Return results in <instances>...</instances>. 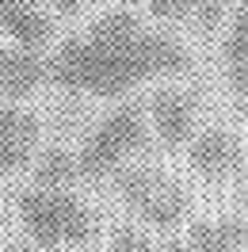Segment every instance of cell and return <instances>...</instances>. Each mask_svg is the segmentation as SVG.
<instances>
[{
  "instance_id": "6da1fadb",
  "label": "cell",
  "mask_w": 248,
  "mask_h": 252,
  "mask_svg": "<svg viewBox=\"0 0 248 252\" xmlns=\"http://www.w3.org/2000/svg\"><path fill=\"white\" fill-rule=\"evenodd\" d=\"M191 54L176 34L149 27L134 8H111L46 54L50 88L119 99L153 77L191 73Z\"/></svg>"
},
{
  "instance_id": "7a4b0ae2",
  "label": "cell",
  "mask_w": 248,
  "mask_h": 252,
  "mask_svg": "<svg viewBox=\"0 0 248 252\" xmlns=\"http://www.w3.org/2000/svg\"><path fill=\"white\" fill-rule=\"evenodd\" d=\"M16 214L38 249H80L99 237V218L73 191L27 188L16 199Z\"/></svg>"
},
{
  "instance_id": "3957f363",
  "label": "cell",
  "mask_w": 248,
  "mask_h": 252,
  "mask_svg": "<svg viewBox=\"0 0 248 252\" xmlns=\"http://www.w3.org/2000/svg\"><path fill=\"white\" fill-rule=\"evenodd\" d=\"M149 149V123L141 103H119L84 134L77 149L80 180H111L130 157Z\"/></svg>"
},
{
  "instance_id": "277c9868",
  "label": "cell",
  "mask_w": 248,
  "mask_h": 252,
  "mask_svg": "<svg viewBox=\"0 0 248 252\" xmlns=\"http://www.w3.org/2000/svg\"><path fill=\"white\" fill-rule=\"evenodd\" d=\"M111 188L119 195V203L149 229L172 233L180 229L191 214V195L180 180L160 172L153 164H123L111 176Z\"/></svg>"
},
{
  "instance_id": "5b68a950",
  "label": "cell",
  "mask_w": 248,
  "mask_h": 252,
  "mask_svg": "<svg viewBox=\"0 0 248 252\" xmlns=\"http://www.w3.org/2000/svg\"><path fill=\"white\" fill-rule=\"evenodd\" d=\"M145 115L153 123V134L164 142V149H184L195 138V123H199V95L191 88H156L145 103Z\"/></svg>"
},
{
  "instance_id": "8992f818",
  "label": "cell",
  "mask_w": 248,
  "mask_h": 252,
  "mask_svg": "<svg viewBox=\"0 0 248 252\" xmlns=\"http://www.w3.org/2000/svg\"><path fill=\"white\" fill-rule=\"evenodd\" d=\"M187 160H191V168H195L202 180L221 184V180H229V176L245 164V149L237 142V134L221 130V126H210V130H202V134L191 138Z\"/></svg>"
},
{
  "instance_id": "52a82bcc",
  "label": "cell",
  "mask_w": 248,
  "mask_h": 252,
  "mask_svg": "<svg viewBox=\"0 0 248 252\" xmlns=\"http://www.w3.org/2000/svg\"><path fill=\"white\" fill-rule=\"evenodd\" d=\"M46 84L50 80H46V54L42 50L0 42V95L8 103H23Z\"/></svg>"
},
{
  "instance_id": "ba28073f",
  "label": "cell",
  "mask_w": 248,
  "mask_h": 252,
  "mask_svg": "<svg viewBox=\"0 0 248 252\" xmlns=\"http://www.w3.org/2000/svg\"><path fill=\"white\" fill-rule=\"evenodd\" d=\"M38 115L19 103H4L0 107V176H12L23 168L38 149Z\"/></svg>"
},
{
  "instance_id": "9c48e42d",
  "label": "cell",
  "mask_w": 248,
  "mask_h": 252,
  "mask_svg": "<svg viewBox=\"0 0 248 252\" xmlns=\"http://www.w3.org/2000/svg\"><path fill=\"white\" fill-rule=\"evenodd\" d=\"M0 34L16 46L42 50L54 34V16L38 0H0Z\"/></svg>"
},
{
  "instance_id": "30bf717a",
  "label": "cell",
  "mask_w": 248,
  "mask_h": 252,
  "mask_svg": "<svg viewBox=\"0 0 248 252\" xmlns=\"http://www.w3.org/2000/svg\"><path fill=\"white\" fill-rule=\"evenodd\" d=\"M229 0H145V12L156 23H195L202 34H214L221 27Z\"/></svg>"
},
{
  "instance_id": "8fae6325",
  "label": "cell",
  "mask_w": 248,
  "mask_h": 252,
  "mask_svg": "<svg viewBox=\"0 0 248 252\" xmlns=\"http://www.w3.org/2000/svg\"><path fill=\"white\" fill-rule=\"evenodd\" d=\"M221 54H225V73H229L233 95L248 99V0H237V12L229 19Z\"/></svg>"
},
{
  "instance_id": "7c38bea8",
  "label": "cell",
  "mask_w": 248,
  "mask_h": 252,
  "mask_svg": "<svg viewBox=\"0 0 248 252\" xmlns=\"http://www.w3.org/2000/svg\"><path fill=\"white\" fill-rule=\"evenodd\" d=\"M187 252H237L245 245V225L237 218H214V221H195L184 237Z\"/></svg>"
},
{
  "instance_id": "4fadbf2b",
  "label": "cell",
  "mask_w": 248,
  "mask_h": 252,
  "mask_svg": "<svg viewBox=\"0 0 248 252\" xmlns=\"http://www.w3.org/2000/svg\"><path fill=\"white\" fill-rule=\"evenodd\" d=\"M34 188H58L69 191V184L80 180L77 168V149H65V145H46L38 157H34Z\"/></svg>"
},
{
  "instance_id": "5bb4252c",
  "label": "cell",
  "mask_w": 248,
  "mask_h": 252,
  "mask_svg": "<svg viewBox=\"0 0 248 252\" xmlns=\"http://www.w3.org/2000/svg\"><path fill=\"white\" fill-rule=\"evenodd\" d=\"M107 252H160V245H156V237L149 233V229L123 221V225H115V229H111Z\"/></svg>"
},
{
  "instance_id": "9a60e30c",
  "label": "cell",
  "mask_w": 248,
  "mask_h": 252,
  "mask_svg": "<svg viewBox=\"0 0 248 252\" xmlns=\"http://www.w3.org/2000/svg\"><path fill=\"white\" fill-rule=\"evenodd\" d=\"M46 4H50L54 16H77V12L92 8V4H99V0H46Z\"/></svg>"
},
{
  "instance_id": "2e32d148",
  "label": "cell",
  "mask_w": 248,
  "mask_h": 252,
  "mask_svg": "<svg viewBox=\"0 0 248 252\" xmlns=\"http://www.w3.org/2000/svg\"><path fill=\"white\" fill-rule=\"evenodd\" d=\"M241 225H245V245H241V249L248 252V184H245V221H241Z\"/></svg>"
},
{
  "instance_id": "e0dca14e",
  "label": "cell",
  "mask_w": 248,
  "mask_h": 252,
  "mask_svg": "<svg viewBox=\"0 0 248 252\" xmlns=\"http://www.w3.org/2000/svg\"><path fill=\"white\" fill-rule=\"evenodd\" d=\"M4 252H31V249H27V245H8Z\"/></svg>"
}]
</instances>
